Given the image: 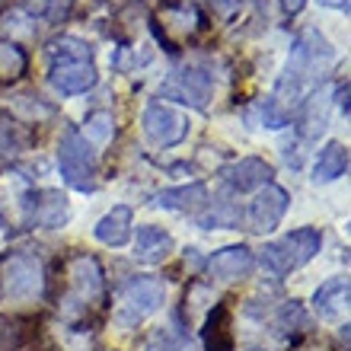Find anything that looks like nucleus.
Segmentation results:
<instances>
[{"mask_svg":"<svg viewBox=\"0 0 351 351\" xmlns=\"http://www.w3.org/2000/svg\"><path fill=\"white\" fill-rule=\"evenodd\" d=\"M332 61V45L323 38V32L316 29H306L304 36L297 38V45L291 48V58H287V67H285V77L278 80V90H275V99L271 106H285V102H300L304 90L319 84V71Z\"/></svg>","mask_w":351,"mask_h":351,"instance_id":"nucleus-1","label":"nucleus"},{"mask_svg":"<svg viewBox=\"0 0 351 351\" xmlns=\"http://www.w3.org/2000/svg\"><path fill=\"white\" fill-rule=\"evenodd\" d=\"M48 58H51V86L64 96H80V93L93 90L99 74L93 64V48L74 36H61L48 45Z\"/></svg>","mask_w":351,"mask_h":351,"instance_id":"nucleus-2","label":"nucleus"},{"mask_svg":"<svg viewBox=\"0 0 351 351\" xmlns=\"http://www.w3.org/2000/svg\"><path fill=\"white\" fill-rule=\"evenodd\" d=\"M319 246H323V233L316 230V227H300V230H291L281 240L268 243L259 259L268 271L291 275V271H297L300 265H306V262L313 259L316 252H319Z\"/></svg>","mask_w":351,"mask_h":351,"instance_id":"nucleus-3","label":"nucleus"},{"mask_svg":"<svg viewBox=\"0 0 351 351\" xmlns=\"http://www.w3.org/2000/svg\"><path fill=\"white\" fill-rule=\"evenodd\" d=\"M64 281H67V297H64V306L67 310H80L86 313L90 306H96L102 300V268L99 262L80 252V256H71L64 265Z\"/></svg>","mask_w":351,"mask_h":351,"instance_id":"nucleus-4","label":"nucleus"},{"mask_svg":"<svg viewBox=\"0 0 351 351\" xmlns=\"http://www.w3.org/2000/svg\"><path fill=\"white\" fill-rule=\"evenodd\" d=\"M58 167H61V176L71 189H77V192L96 189V154L80 131H64L61 147H58Z\"/></svg>","mask_w":351,"mask_h":351,"instance_id":"nucleus-5","label":"nucleus"},{"mask_svg":"<svg viewBox=\"0 0 351 351\" xmlns=\"http://www.w3.org/2000/svg\"><path fill=\"white\" fill-rule=\"evenodd\" d=\"M204 26H208V19H204L202 10L192 7V3H176V0L163 3L160 13H157V19H154L157 42H163L167 51H179V42L195 38Z\"/></svg>","mask_w":351,"mask_h":351,"instance_id":"nucleus-6","label":"nucleus"},{"mask_svg":"<svg viewBox=\"0 0 351 351\" xmlns=\"http://www.w3.org/2000/svg\"><path fill=\"white\" fill-rule=\"evenodd\" d=\"M42 265L26 252H10L0 262V294L7 300H32L42 294Z\"/></svg>","mask_w":351,"mask_h":351,"instance_id":"nucleus-7","label":"nucleus"},{"mask_svg":"<svg viewBox=\"0 0 351 351\" xmlns=\"http://www.w3.org/2000/svg\"><path fill=\"white\" fill-rule=\"evenodd\" d=\"M167 300V291L160 285L157 278H131L125 291H121V300H119V319L121 326H138L141 319H147L150 313H157L160 306Z\"/></svg>","mask_w":351,"mask_h":351,"instance_id":"nucleus-8","label":"nucleus"},{"mask_svg":"<svg viewBox=\"0 0 351 351\" xmlns=\"http://www.w3.org/2000/svg\"><path fill=\"white\" fill-rule=\"evenodd\" d=\"M141 125H144V134H147L157 147H173L189 134V121H185L182 112L169 109L163 102H150L144 115H141Z\"/></svg>","mask_w":351,"mask_h":351,"instance_id":"nucleus-9","label":"nucleus"},{"mask_svg":"<svg viewBox=\"0 0 351 351\" xmlns=\"http://www.w3.org/2000/svg\"><path fill=\"white\" fill-rule=\"evenodd\" d=\"M287 204H291V195L281 189V185L268 182L262 189H256V198L250 202V211H246V221H250V230L256 233H271L285 217Z\"/></svg>","mask_w":351,"mask_h":351,"instance_id":"nucleus-10","label":"nucleus"},{"mask_svg":"<svg viewBox=\"0 0 351 351\" xmlns=\"http://www.w3.org/2000/svg\"><path fill=\"white\" fill-rule=\"evenodd\" d=\"M29 221L42 227V230H61L71 221V204L67 195H61L58 189H42V192L29 195Z\"/></svg>","mask_w":351,"mask_h":351,"instance_id":"nucleus-11","label":"nucleus"},{"mask_svg":"<svg viewBox=\"0 0 351 351\" xmlns=\"http://www.w3.org/2000/svg\"><path fill=\"white\" fill-rule=\"evenodd\" d=\"M271 176H275L271 163H265V160H259V157L233 160V163H227V167L221 169V179L230 185L233 192H256V189L271 182Z\"/></svg>","mask_w":351,"mask_h":351,"instance_id":"nucleus-12","label":"nucleus"},{"mask_svg":"<svg viewBox=\"0 0 351 351\" xmlns=\"http://www.w3.org/2000/svg\"><path fill=\"white\" fill-rule=\"evenodd\" d=\"M256 268V252L250 246H223L208 259V275L217 281H237V278H250Z\"/></svg>","mask_w":351,"mask_h":351,"instance_id":"nucleus-13","label":"nucleus"},{"mask_svg":"<svg viewBox=\"0 0 351 351\" xmlns=\"http://www.w3.org/2000/svg\"><path fill=\"white\" fill-rule=\"evenodd\" d=\"M211 77L204 74V71H182V74H176L167 86H163V96L176 102H185V106H192V109H204L208 99H211Z\"/></svg>","mask_w":351,"mask_h":351,"instance_id":"nucleus-14","label":"nucleus"},{"mask_svg":"<svg viewBox=\"0 0 351 351\" xmlns=\"http://www.w3.org/2000/svg\"><path fill=\"white\" fill-rule=\"evenodd\" d=\"M131 227H134V211H131L128 204H119V208H112L109 214H102L93 233H96V240H99L102 246L121 250V246L131 240Z\"/></svg>","mask_w":351,"mask_h":351,"instance_id":"nucleus-15","label":"nucleus"},{"mask_svg":"<svg viewBox=\"0 0 351 351\" xmlns=\"http://www.w3.org/2000/svg\"><path fill=\"white\" fill-rule=\"evenodd\" d=\"M233 316H230V304L227 300H217L214 310L204 319L202 339L208 351H233Z\"/></svg>","mask_w":351,"mask_h":351,"instance_id":"nucleus-16","label":"nucleus"},{"mask_svg":"<svg viewBox=\"0 0 351 351\" xmlns=\"http://www.w3.org/2000/svg\"><path fill=\"white\" fill-rule=\"evenodd\" d=\"M173 237H169L163 227H154V223H144L138 227V237H134V259L147 262V265H157L173 252Z\"/></svg>","mask_w":351,"mask_h":351,"instance_id":"nucleus-17","label":"nucleus"},{"mask_svg":"<svg viewBox=\"0 0 351 351\" xmlns=\"http://www.w3.org/2000/svg\"><path fill=\"white\" fill-rule=\"evenodd\" d=\"M345 173H348V147H345L342 141H329L313 163V182H319V185L335 182Z\"/></svg>","mask_w":351,"mask_h":351,"instance_id":"nucleus-18","label":"nucleus"},{"mask_svg":"<svg viewBox=\"0 0 351 351\" xmlns=\"http://www.w3.org/2000/svg\"><path fill=\"white\" fill-rule=\"evenodd\" d=\"M313 310L326 319H335L348 310V278H329L326 285L316 287Z\"/></svg>","mask_w":351,"mask_h":351,"instance_id":"nucleus-19","label":"nucleus"},{"mask_svg":"<svg viewBox=\"0 0 351 351\" xmlns=\"http://www.w3.org/2000/svg\"><path fill=\"white\" fill-rule=\"evenodd\" d=\"M204 198H208V189L204 182H192V185H179V189H167V192L157 195V204L167 208V211H195L202 208Z\"/></svg>","mask_w":351,"mask_h":351,"instance_id":"nucleus-20","label":"nucleus"},{"mask_svg":"<svg viewBox=\"0 0 351 351\" xmlns=\"http://www.w3.org/2000/svg\"><path fill=\"white\" fill-rule=\"evenodd\" d=\"M29 71V55L13 38H0V84H16Z\"/></svg>","mask_w":351,"mask_h":351,"instance_id":"nucleus-21","label":"nucleus"},{"mask_svg":"<svg viewBox=\"0 0 351 351\" xmlns=\"http://www.w3.org/2000/svg\"><path fill=\"white\" fill-rule=\"evenodd\" d=\"M29 144V131L13 115L0 112V157H16Z\"/></svg>","mask_w":351,"mask_h":351,"instance_id":"nucleus-22","label":"nucleus"},{"mask_svg":"<svg viewBox=\"0 0 351 351\" xmlns=\"http://www.w3.org/2000/svg\"><path fill=\"white\" fill-rule=\"evenodd\" d=\"M112 138H115V119H112L109 112H90L86 121H84V141L86 144L106 147Z\"/></svg>","mask_w":351,"mask_h":351,"instance_id":"nucleus-23","label":"nucleus"},{"mask_svg":"<svg viewBox=\"0 0 351 351\" xmlns=\"http://www.w3.org/2000/svg\"><path fill=\"white\" fill-rule=\"evenodd\" d=\"M310 326V316H306V310L297 300H287L281 310H278L275 316V329L281 335H291V332H300V329H306Z\"/></svg>","mask_w":351,"mask_h":351,"instance_id":"nucleus-24","label":"nucleus"},{"mask_svg":"<svg viewBox=\"0 0 351 351\" xmlns=\"http://www.w3.org/2000/svg\"><path fill=\"white\" fill-rule=\"evenodd\" d=\"M29 339V329L16 316H0V351H19Z\"/></svg>","mask_w":351,"mask_h":351,"instance_id":"nucleus-25","label":"nucleus"},{"mask_svg":"<svg viewBox=\"0 0 351 351\" xmlns=\"http://www.w3.org/2000/svg\"><path fill=\"white\" fill-rule=\"evenodd\" d=\"M237 223H240V211H237V208H227V204L211 208L208 214H198V227H204V230H214V227H237Z\"/></svg>","mask_w":351,"mask_h":351,"instance_id":"nucleus-26","label":"nucleus"},{"mask_svg":"<svg viewBox=\"0 0 351 351\" xmlns=\"http://www.w3.org/2000/svg\"><path fill=\"white\" fill-rule=\"evenodd\" d=\"M278 3L285 10V16H297V13L306 7V0H278Z\"/></svg>","mask_w":351,"mask_h":351,"instance_id":"nucleus-27","label":"nucleus"},{"mask_svg":"<svg viewBox=\"0 0 351 351\" xmlns=\"http://www.w3.org/2000/svg\"><path fill=\"white\" fill-rule=\"evenodd\" d=\"M335 102H339L342 115H348V84H342L339 90H335Z\"/></svg>","mask_w":351,"mask_h":351,"instance_id":"nucleus-28","label":"nucleus"},{"mask_svg":"<svg viewBox=\"0 0 351 351\" xmlns=\"http://www.w3.org/2000/svg\"><path fill=\"white\" fill-rule=\"evenodd\" d=\"M29 3V10H32V13H42V10H48V3H51V0H26Z\"/></svg>","mask_w":351,"mask_h":351,"instance_id":"nucleus-29","label":"nucleus"},{"mask_svg":"<svg viewBox=\"0 0 351 351\" xmlns=\"http://www.w3.org/2000/svg\"><path fill=\"white\" fill-rule=\"evenodd\" d=\"M326 7H335V10H348V0H319Z\"/></svg>","mask_w":351,"mask_h":351,"instance_id":"nucleus-30","label":"nucleus"},{"mask_svg":"<svg viewBox=\"0 0 351 351\" xmlns=\"http://www.w3.org/2000/svg\"><path fill=\"white\" fill-rule=\"evenodd\" d=\"M3 7H7V0H0V10H3Z\"/></svg>","mask_w":351,"mask_h":351,"instance_id":"nucleus-31","label":"nucleus"},{"mask_svg":"<svg viewBox=\"0 0 351 351\" xmlns=\"http://www.w3.org/2000/svg\"><path fill=\"white\" fill-rule=\"evenodd\" d=\"M250 351H262V348H250Z\"/></svg>","mask_w":351,"mask_h":351,"instance_id":"nucleus-32","label":"nucleus"}]
</instances>
